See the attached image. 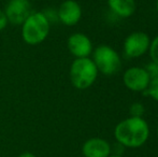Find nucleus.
Wrapping results in <instances>:
<instances>
[{
    "instance_id": "obj_1",
    "label": "nucleus",
    "mask_w": 158,
    "mask_h": 157,
    "mask_svg": "<svg viewBox=\"0 0 158 157\" xmlns=\"http://www.w3.org/2000/svg\"><path fill=\"white\" fill-rule=\"evenodd\" d=\"M150 136V127L143 118H133L119 122L114 128V137L116 142L129 149H137L148 141Z\"/></svg>"
},
{
    "instance_id": "obj_2",
    "label": "nucleus",
    "mask_w": 158,
    "mask_h": 157,
    "mask_svg": "<svg viewBox=\"0 0 158 157\" xmlns=\"http://www.w3.org/2000/svg\"><path fill=\"white\" fill-rule=\"evenodd\" d=\"M51 30V23L43 12H31L22 24V38L28 45H38L45 41Z\"/></svg>"
},
{
    "instance_id": "obj_3",
    "label": "nucleus",
    "mask_w": 158,
    "mask_h": 157,
    "mask_svg": "<svg viewBox=\"0 0 158 157\" xmlns=\"http://www.w3.org/2000/svg\"><path fill=\"white\" fill-rule=\"evenodd\" d=\"M98 69L89 57L75 58L72 61L69 70L70 82L77 89H87L96 82Z\"/></svg>"
},
{
    "instance_id": "obj_4",
    "label": "nucleus",
    "mask_w": 158,
    "mask_h": 157,
    "mask_svg": "<svg viewBox=\"0 0 158 157\" xmlns=\"http://www.w3.org/2000/svg\"><path fill=\"white\" fill-rule=\"evenodd\" d=\"M93 61L98 72L104 76H113L122 68V59L119 54L109 45H99L93 51Z\"/></svg>"
},
{
    "instance_id": "obj_5",
    "label": "nucleus",
    "mask_w": 158,
    "mask_h": 157,
    "mask_svg": "<svg viewBox=\"0 0 158 157\" xmlns=\"http://www.w3.org/2000/svg\"><path fill=\"white\" fill-rule=\"evenodd\" d=\"M151 38L146 32L133 31L124 40L123 51L128 58H138L148 52Z\"/></svg>"
},
{
    "instance_id": "obj_6",
    "label": "nucleus",
    "mask_w": 158,
    "mask_h": 157,
    "mask_svg": "<svg viewBox=\"0 0 158 157\" xmlns=\"http://www.w3.org/2000/svg\"><path fill=\"white\" fill-rule=\"evenodd\" d=\"M150 82L151 76L146 69L139 66L128 68L123 74L124 85L132 92H144L148 87Z\"/></svg>"
},
{
    "instance_id": "obj_7",
    "label": "nucleus",
    "mask_w": 158,
    "mask_h": 157,
    "mask_svg": "<svg viewBox=\"0 0 158 157\" xmlns=\"http://www.w3.org/2000/svg\"><path fill=\"white\" fill-rule=\"evenodd\" d=\"M3 12L11 25L22 26L31 13V3L29 0H9Z\"/></svg>"
},
{
    "instance_id": "obj_8",
    "label": "nucleus",
    "mask_w": 158,
    "mask_h": 157,
    "mask_svg": "<svg viewBox=\"0 0 158 157\" xmlns=\"http://www.w3.org/2000/svg\"><path fill=\"white\" fill-rule=\"evenodd\" d=\"M67 46L69 52L75 58L89 57V55L94 51L92 40L83 32H74L71 35L67 41Z\"/></svg>"
},
{
    "instance_id": "obj_9",
    "label": "nucleus",
    "mask_w": 158,
    "mask_h": 157,
    "mask_svg": "<svg viewBox=\"0 0 158 157\" xmlns=\"http://www.w3.org/2000/svg\"><path fill=\"white\" fill-rule=\"evenodd\" d=\"M82 8L75 0H64L57 9L58 21L64 26H74L82 19Z\"/></svg>"
},
{
    "instance_id": "obj_10",
    "label": "nucleus",
    "mask_w": 158,
    "mask_h": 157,
    "mask_svg": "<svg viewBox=\"0 0 158 157\" xmlns=\"http://www.w3.org/2000/svg\"><path fill=\"white\" fill-rule=\"evenodd\" d=\"M84 157H109L111 155V144L102 138H90L82 147Z\"/></svg>"
},
{
    "instance_id": "obj_11",
    "label": "nucleus",
    "mask_w": 158,
    "mask_h": 157,
    "mask_svg": "<svg viewBox=\"0 0 158 157\" xmlns=\"http://www.w3.org/2000/svg\"><path fill=\"white\" fill-rule=\"evenodd\" d=\"M110 11L119 19H128L135 12V0H108Z\"/></svg>"
},
{
    "instance_id": "obj_12",
    "label": "nucleus",
    "mask_w": 158,
    "mask_h": 157,
    "mask_svg": "<svg viewBox=\"0 0 158 157\" xmlns=\"http://www.w3.org/2000/svg\"><path fill=\"white\" fill-rule=\"evenodd\" d=\"M142 95L146 97H151L153 100L158 102V76L151 79L148 87L144 92H142Z\"/></svg>"
},
{
    "instance_id": "obj_13",
    "label": "nucleus",
    "mask_w": 158,
    "mask_h": 157,
    "mask_svg": "<svg viewBox=\"0 0 158 157\" xmlns=\"http://www.w3.org/2000/svg\"><path fill=\"white\" fill-rule=\"evenodd\" d=\"M148 54H150L152 63L158 64V36L151 40L150 48H148Z\"/></svg>"
},
{
    "instance_id": "obj_14",
    "label": "nucleus",
    "mask_w": 158,
    "mask_h": 157,
    "mask_svg": "<svg viewBox=\"0 0 158 157\" xmlns=\"http://www.w3.org/2000/svg\"><path fill=\"white\" fill-rule=\"evenodd\" d=\"M144 112H145V108L141 102H133L129 108L130 116L133 118H143Z\"/></svg>"
},
{
    "instance_id": "obj_15",
    "label": "nucleus",
    "mask_w": 158,
    "mask_h": 157,
    "mask_svg": "<svg viewBox=\"0 0 158 157\" xmlns=\"http://www.w3.org/2000/svg\"><path fill=\"white\" fill-rule=\"evenodd\" d=\"M125 149H126V147H124L123 144H121V143L116 142L115 144L111 145V154H112V155L123 156L124 150H125Z\"/></svg>"
},
{
    "instance_id": "obj_16",
    "label": "nucleus",
    "mask_w": 158,
    "mask_h": 157,
    "mask_svg": "<svg viewBox=\"0 0 158 157\" xmlns=\"http://www.w3.org/2000/svg\"><path fill=\"white\" fill-rule=\"evenodd\" d=\"M145 69H146V71H148V73L150 74L151 79L156 78V76H158V64L150 63L145 67Z\"/></svg>"
},
{
    "instance_id": "obj_17",
    "label": "nucleus",
    "mask_w": 158,
    "mask_h": 157,
    "mask_svg": "<svg viewBox=\"0 0 158 157\" xmlns=\"http://www.w3.org/2000/svg\"><path fill=\"white\" fill-rule=\"evenodd\" d=\"M9 22L6 19V14L2 10H0V31H2L3 29H6V27L8 26Z\"/></svg>"
},
{
    "instance_id": "obj_18",
    "label": "nucleus",
    "mask_w": 158,
    "mask_h": 157,
    "mask_svg": "<svg viewBox=\"0 0 158 157\" xmlns=\"http://www.w3.org/2000/svg\"><path fill=\"white\" fill-rule=\"evenodd\" d=\"M17 157H37L33 153L31 152H23L22 154H19Z\"/></svg>"
},
{
    "instance_id": "obj_19",
    "label": "nucleus",
    "mask_w": 158,
    "mask_h": 157,
    "mask_svg": "<svg viewBox=\"0 0 158 157\" xmlns=\"http://www.w3.org/2000/svg\"><path fill=\"white\" fill-rule=\"evenodd\" d=\"M109 157H124V156H117V155H112V154H111Z\"/></svg>"
},
{
    "instance_id": "obj_20",
    "label": "nucleus",
    "mask_w": 158,
    "mask_h": 157,
    "mask_svg": "<svg viewBox=\"0 0 158 157\" xmlns=\"http://www.w3.org/2000/svg\"><path fill=\"white\" fill-rule=\"evenodd\" d=\"M156 10H157V12H158V0H156Z\"/></svg>"
},
{
    "instance_id": "obj_21",
    "label": "nucleus",
    "mask_w": 158,
    "mask_h": 157,
    "mask_svg": "<svg viewBox=\"0 0 158 157\" xmlns=\"http://www.w3.org/2000/svg\"><path fill=\"white\" fill-rule=\"evenodd\" d=\"M156 134H157V138H158V126H157V129H156Z\"/></svg>"
}]
</instances>
